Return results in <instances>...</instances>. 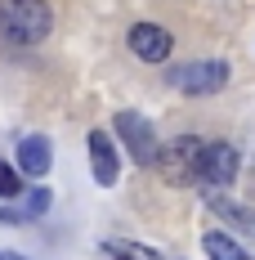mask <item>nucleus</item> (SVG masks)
I'll return each mask as SVG.
<instances>
[{
    "mask_svg": "<svg viewBox=\"0 0 255 260\" xmlns=\"http://www.w3.org/2000/svg\"><path fill=\"white\" fill-rule=\"evenodd\" d=\"M237 148L233 144H206V157H202V184L206 188H224V184L237 180Z\"/></svg>",
    "mask_w": 255,
    "mask_h": 260,
    "instance_id": "nucleus-6",
    "label": "nucleus"
},
{
    "mask_svg": "<svg viewBox=\"0 0 255 260\" xmlns=\"http://www.w3.org/2000/svg\"><path fill=\"white\" fill-rule=\"evenodd\" d=\"M126 45L134 58H143V63H166L170 50H175V41H170V31L157 23H134L126 31Z\"/></svg>",
    "mask_w": 255,
    "mask_h": 260,
    "instance_id": "nucleus-5",
    "label": "nucleus"
},
{
    "mask_svg": "<svg viewBox=\"0 0 255 260\" xmlns=\"http://www.w3.org/2000/svg\"><path fill=\"white\" fill-rule=\"evenodd\" d=\"M202 157H206V139H197V135H175L157 153V175L166 184H175V188L202 184Z\"/></svg>",
    "mask_w": 255,
    "mask_h": 260,
    "instance_id": "nucleus-2",
    "label": "nucleus"
},
{
    "mask_svg": "<svg viewBox=\"0 0 255 260\" xmlns=\"http://www.w3.org/2000/svg\"><path fill=\"white\" fill-rule=\"evenodd\" d=\"M224 81H229V68H224V63H215V58L184 63V68L170 72V85H175L179 94H188V99H206V94L224 90Z\"/></svg>",
    "mask_w": 255,
    "mask_h": 260,
    "instance_id": "nucleus-4",
    "label": "nucleus"
},
{
    "mask_svg": "<svg viewBox=\"0 0 255 260\" xmlns=\"http://www.w3.org/2000/svg\"><path fill=\"white\" fill-rule=\"evenodd\" d=\"M0 260H18V256H14V251H0Z\"/></svg>",
    "mask_w": 255,
    "mask_h": 260,
    "instance_id": "nucleus-14",
    "label": "nucleus"
},
{
    "mask_svg": "<svg viewBox=\"0 0 255 260\" xmlns=\"http://www.w3.org/2000/svg\"><path fill=\"white\" fill-rule=\"evenodd\" d=\"M50 188H31V198H27V215H45L50 211Z\"/></svg>",
    "mask_w": 255,
    "mask_h": 260,
    "instance_id": "nucleus-12",
    "label": "nucleus"
},
{
    "mask_svg": "<svg viewBox=\"0 0 255 260\" xmlns=\"http://www.w3.org/2000/svg\"><path fill=\"white\" fill-rule=\"evenodd\" d=\"M202 251H206L210 260H251V256H246V247H242L237 238H229L224 229H206Z\"/></svg>",
    "mask_w": 255,
    "mask_h": 260,
    "instance_id": "nucleus-9",
    "label": "nucleus"
},
{
    "mask_svg": "<svg viewBox=\"0 0 255 260\" xmlns=\"http://www.w3.org/2000/svg\"><path fill=\"white\" fill-rule=\"evenodd\" d=\"M54 9L45 0H0V41L14 50H31L50 36Z\"/></svg>",
    "mask_w": 255,
    "mask_h": 260,
    "instance_id": "nucleus-1",
    "label": "nucleus"
},
{
    "mask_svg": "<svg viewBox=\"0 0 255 260\" xmlns=\"http://www.w3.org/2000/svg\"><path fill=\"white\" fill-rule=\"evenodd\" d=\"M90 175H94V184H103V188H112V184H117V175H121L117 144H112L103 130H90Z\"/></svg>",
    "mask_w": 255,
    "mask_h": 260,
    "instance_id": "nucleus-7",
    "label": "nucleus"
},
{
    "mask_svg": "<svg viewBox=\"0 0 255 260\" xmlns=\"http://www.w3.org/2000/svg\"><path fill=\"white\" fill-rule=\"evenodd\" d=\"M23 193V180H18V166L0 161V198H18Z\"/></svg>",
    "mask_w": 255,
    "mask_h": 260,
    "instance_id": "nucleus-11",
    "label": "nucleus"
},
{
    "mask_svg": "<svg viewBox=\"0 0 255 260\" xmlns=\"http://www.w3.org/2000/svg\"><path fill=\"white\" fill-rule=\"evenodd\" d=\"M50 161H54V153H50V139L45 135H27V139H18V171H27V175H50Z\"/></svg>",
    "mask_w": 255,
    "mask_h": 260,
    "instance_id": "nucleus-8",
    "label": "nucleus"
},
{
    "mask_svg": "<svg viewBox=\"0 0 255 260\" xmlns=\"http://www.w3.org/2000/svg\"><path fill=\"white\" fill-rule=\"evenodd\" d=\"M210 211H215V215H224V220H229V224H237V229L255 234V211L237 207V202H233V198H224V193H215V198H210Z\"/></svg>",
    "mask_w": 255,
    "mask_h": 260,
    "instance_id": "nucleus-10",
    "label": "nucleus"
},
{
    "mask_svg": "<svg viewBox=\"0 0 255 260\" xmlns=\"http://www.w3.org/2000/svg\"><path fill=\"white\" fill-rule=\"evenodd\" d=\"M112 251H117L121 260H161L157 251H148V247H112Z\"/></svg>",
    "mask_w": 255,
    "mask_h": 260,
    "instance_id": "nucleus-13",
    "label": "nucleus"
},
{
    "mask_svg": "<svg viewBox=\"0 0 255 260\" xmlns=\"http://www.w3.org/2000/svg\"><path fill=\"white\" fill-rule=\"evenodd\" d=\"M112 130H117V139L130 148V157H134L139 166H157L161 144H157V130H153V121H148V117H139V112L121 108V112L112 117Z\"/></svg>",
    "mask_w": 255,
    "mask_h": 260,
    "instance_id": "nucleus-3",
    "label": "nucleus"
}]
</instances>
